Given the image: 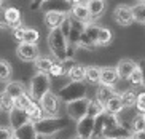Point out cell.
<instances>
[{
    "label": "cell",
    "instance_id": "cell-1",
    "mask_svg": "<svg viewBox=\"0 0 145 139\" xmlns=\"http://www.w3.org/2000/svg\"><path fill=\"white\" fill-rule=\"evenodd\" d=\"M35 130L42 138H50V136L57 134L59 131L65 130L69 126V120L62 117H43L42 120L35 122Z\"/></svg>",
    "mask_w": 145,
    "mask_h": 139
},
{
    "label": "cell",
    "instance_id": "cell-2",
    "mask_svg": "<svg viewBox=\"0 0 145 139\" xmlns=\"http://www.w3.org/2000/svg\"><path fill=\"white\" fill-rule=\"evenodd\" d=\"M48 46L51 55L54 56L56 61H65L69 58V40L62 34L61 29L50 30L48 34Z\"/></svg>",
    "mask_w": 145,
    "mask_h": 139
},
{
    "label": "cell",
    "instance_id": "cell-3",
    "mask_svg": "<svg viewBox=\"0 0 145 139\" xmlns=\"http://www.w3.org/2000/svg\"><path fill=\"white\" fill-rule=\"evenodd\" d=\"M56 94L59 96V99L62 102L69 104V102L88 97V85L85 82H69L62 88H59V91Z\"/></svg>",
    "mask_w": 145,
    "mask_h": 139
},
{
    "label": "cell",
    "instance_id": "cell-4",
    "mask_svg": "<svg viewBox=\"0 0 145 139\" xmlns=\"http://www.w3.org/2000/svg\"><path fill=\"white\" fill-rule=\"evenodd\" d=\"M50 91H51V77L48 74H39L37 72L30 78V85H29V94L32 96V99L40 102L42 97Z\"/></svg>",
    "mask_w": 145,
    "mask_h": 139
},
{
    "label": "cell",
    "instance_id": "cell-5",
    "mask_svg": "<svg viewBox=\"0 0 145 139\" xmlns=\"http://www.w3.org/2000/svg\"><path fill=\"white\" fill-rule=\"evenodd\" d=\"M101 26L97 24H88L85 32L81 34L80 42H78V48H85V50H96L97 48V35Z\"/></svg>",
    "mask_w": 145,
    "mask_h": 139
},
{
    "label": "cell",
    "instance_id": "cell-6",
    "mask_svg": "<svg viewBox=\"0 0 145 139\" xmlns=\"http://www.w3.org/2000/svg\"><path fill=\"white\" fill-rule=\"evenodd\" d=\"M65 109H67L69 118L78 122V120H81V118H85L88 115V110H89V97H83V99H78V101L69 102Z\"/></svg>",
    "mask_w": 145,
    "mask_h": 139
},
{
    "label": "cell",
    "instance_id": "cell-7",
    "mask_svg": "<svg viewBox=\"0 0 145 139\" xmlns=\"http://www.w3.org/2000/svg\"><path fill=\"white\" fill-rule=\"evenodd\" d=\"M43 112L46 117H59V109H61V99L56 93L50 91L42 97L40 101Z\"/></svg>",
    "mask_w": 145,
    "mask_h": 139
},
{
    "label": "cell",
    "instance_id": "cell-8",
    "mask_svg": "<svg viewBox=\"0 0 145 139\" xmlns=\"http://www.w3.org/2000/svg\"><path fill=\"white\" fill-rule=\"evenodd\" d=\"M113 18H115V22L121 27H128L132 22H136L134 19V13H132V7L124 3H120L115 10H113Z\"/></svg>",
    "mask_w": 145,
    "mask_h": 139
},
{
    "label": "cell",
    "instance_id": "cell-9",
    "mask_svg": "<svg viewBox=\"0 0 145 139\" xmlns=\"http://www.w3.org/2000/svg\"><path fill=\"white\" fill-rule=\"evenodd\" d=\"M94 126H96V118L91 115H86L85 118H81L77 122V138L80 139H93L94 138Z\"/></svg>",
    "mask_w": 145,
    "mask_h": 139
},
{
    "label": "cell",
    "instance_id": "cell-10",
    "mask_svg": "<svg viewBox=\"0 0 145 139\" xmlns=\"http://www.w3.org/2000/svg\"><path fill=\"white\" fill-rule=\"evenodd\" d=\"M16 55L24 63H35L40 58V51H39V46L37 45H32V43H19L16 48Z\"/></svg>",
    "mask_w": 145,
    "mask_h": 139
},
{
    "label": "cell",
    "instance_id": "cell-11",
    "mask_svg": "<svg viewBox=\"0 0 145 139\" xmlns=\"http://www.w3.org/2000/svg\"><path fill=\"white\" fill-rule=\"evenodd\" d=\"M132 134L131 128L128 126V125H124V123H116L115 126L112 128H107L105 131H104L102 138L104 139H129Z\"/></svg>",
    "mask_w": 145,
    "mask_h": 139
},
{
    "label": "cell",
    "instance_id": "cell-12",
    "mask_svg": "<svg viewBox=\"0 0 145 139\" xmlns=\"http://www.w3.org/2000/svg\"><path fill=\"white\" fill-rule=\"evenodd\" d=\"M3 18H5V22L8 24V27L11 30H14L22 26L21 10H18L16 7H7V8H3Z\"/></svg>",
    "mask_w": 145,
    "mask_h": 139
},
{
    "label": "cell",
    "instance_id": "cell-13",
    "mask_svg": "<svg viewBox=\"0 0 145 139\" xmlns=\"http://www.w3.org/2000/svg\"><path fill=\"white\" fill-rule=\"evenodd\" d=\"M67 16H69L67 13H62V11H45L43 21H45V26L50 30H54L62 26V22L65 21Z\"/></svg>",
    "mask_w": 145,
    "mask_h": 139
},
{
    "label": "cell",
    "instance_id": "cell-14",
    "mask_svg": "<svg viewBox=\"0 0 145 139\" xmlns=\"http://www.w3.org/2000/svg\"><path fill=\"white\" fill-rule=\"evenodd\" d=\"M70 16H72L73 19H77V21L83 22V24H93L94 22L89 10H88L86 2L85 3H80V5H73L72 10H70Z\"/></svg>",
    "mask_w": 145,
    "mask_h": 139
},
{
    "label": "cell",
    "instance_id": "cell-15",
    "mask_svg": "<svg viewBox=\"0 0 145 139\" xmlns=\"http://www.w3.org/2000/svg\"><path fill=\"white\" fill-rule=\"evenodd\" d=\"M8 115H10V126L13 128L14 131H16L18 128H21V126H24V125H27V123H30V118H29V115H27V112L22 110V109L14 107Z\"/></svg>",
    "mask_w": 145,
    "mask_h": 139
},
{
    "label": "cell",
    "instance_id": "cell-16",
    "mask_svg": "<svg viewBox=\"0 0 145 139\" xmlns=\"http://www.w3.org/2000/svg\"><path fill=\"white\" fill-rule=\"evenodd\" d=\"M42 10H45V11H62V13L70 14L72 3L69 0H46L43 3Z\"/></svg>",
    "mask_w": 145,
    "mask_h": 139
},
{
    "label": "cell",
    "instance_id": "cell-17",
    "mask_svg": "<svg viewBox=\"0 0 145 139\" xmlns=\"http://www.w3.org/2000/svg\"><path fill=\"white\" fill-rule=\"evenodd\" d=\"M137 69V63H134L132 59H121L118 64H116V72H118V77L123 78V80H129V77L132 75V72Z\"/></svg>",
    "mask_w": 145,
    "mask_h": 139
},
{
    "label": "cell",
    "instance_id": "cell-18",
    "mask_svg": "<svg viewBox=\"0 0 145 139\" xmlns=\"http://www.w3.org/2000/svg\"><path fill=\"white\" fill-rule=\"evenodd\" d=\"M120 80L116 67H102V74H101V85L105 86H115L116 82Z\"/></svg>",
    "mask_w": 145,
    "mask_h": 139
},
{
    "label": "cell",
    "instance_id": "cell-19",
    "mask_svg": "<svg viewBox=\"0 0 145 139\" xmlns=\"http://www.w3.org/2000/svg\"><path fill=\"white\" fill-rule=\"evenodd\" d=\"M14 138L16 139H39L40 136L37 133V130H35V125L30 122L27 125H24V126L18 128L14 131Z\"/></svg>",
    "mask_w": 145,
    "mask_h": 139
},
{
    "label": "cell",
    "instance_id": "cell-20",
    "mask_svg": "<svg viewBox=\"0 0 145 139\" xmlns=\"http://www.w3.org/2000/svg\"><path fill=\"white\" fill-rule=\"evenodd\" d=\"M86 5H88V10H89V13H91V16H93L94 21H96L99 16H102L104 11H105V8H107L105 0H88Z\"/></svg>",
    "mask_w": 145,
    "mask_h": 139
},
{
    "label": "cell",
    "instance_id": "cell-21",
    "mask_svg": "<svg viewBox=\"0 0 145 139\" xmlns=\"http://www.w3.org/2000/svg\"><path fill=\"white\" fill-rule=\"evenodd\" d=\"M123 110H124V105H123V101H121L120 94L113 96L112 99H108V101L105 102V112H107V114L120 115Z\"/></svg>",
    "mask_w": 145,
    "mask_h": 139
},
{
    "label": "cell",
    "instance_id": "cell-22",
    "mask_svg": "<svg viewBox=\"0 0 145 139\" xmlns=\"http://www.w3.org/2000/svg\"><path fill=\"white\" fill-rule=\"evenodd\" d=\"M54 61L56 59L51 58V56H40V58L34 63L35 64V70L39 72V74H50Z\"/></svg>",
    "mask_w": 145,
    "mask_h": 139
},
{
    "label": "cell",
    "instance_id": "cell-23",
    "mask_svg": "<svg viewBox=\"0 0 145 139\" xmlns=\"http://www.w3.org/2000/svg\"><path fill=\"white\" fill-rule=\"evenodd\" d=\"M116 94H120V93H116L113 86H105V85H101L97 88V91H96V97H97L101 102H104V104H105L108 99H112L113 96H116Z\"/></svg>",
    "mask_w": 145,
    "mask_h": 139
},
{
    "label": "cell",
    "instance_id": "cell-24",
    "mask_svg": "<svg viewBox=\"0 0 145 139\" xmlns=\"http://www.w3.org/2000/svg\"><path fill=\"white\" fill-rule=\"evenodd\" d=\"M137 96H139V93L134 91V90H124L123 93H120V97H121V101H123L124 109H129V107H136Z\"/></svg>",
    "mask_w": 145,
    "mask_h": 139
},
{
    "label": "cell",
    "instance_id": "cell-25",
    "mask_svg": "<svg viewBox=\"0 0 145 139\" xmlns=\"http://www.w3.org/2000/svg\"><path fill=\"white\" fill-rule=\"evenodd\" d=\"M69 78L70 82H85L86 80V66H81V64H75L70 72H69Z\"/></svg>",
    "mask_w": 145,
    "mask_h": 139
},
{
    "label": "cell",
    "instance_id": "cell-26",
    "mask_svg": "<svg viewBox=\"0 0 145 139\" xmlns=\"http://www.w3.org/2000/svg\"><path fill=\"white\" fill-rule=\"evenodd\" d=\"M105 112V104L101 102L97 97L94 96L89 99V110H88V115H91L93 118H97L99 115H102Z\"/></svg>",
    "mask_w": 145,
    "mask_h": 139
},
{
    "label": "cell",
    "instance_id": "cell-27",
    "mask_svg": "<svg viewBox=\"0 0 145 139\" xmlns=\"http://www.w3.org/2000/svg\"><path fill=\"white\" fill-rule=\"evenodd\" d=\"M5 91L8 93L10 96H13L14 99L19 97L21 94H24L26 91V86L21 83V82H8V83L5 85Z\"/></svg>",
    "mask_w": 145,
    "mask_h": 139
},
{
    "label": "cell",
    "instance_id": "cell-28",
    "mask_svg": "<svg viewBox=\"0 0 145 139\" xmlns=\"http://www.w3.org/2000/svg\"><path fill=\"white\" fill-rule=\"evenodd\" d=\"M101 74H102V67H99V66H88L86 67V82L91 85L101 83Z\"/></svg>",
    "mask_w": 145,
    "mask_h": 139
},
{
    "label": "cell",
    "instance_id": "cell-29",
    "mask_svg": "<svg viewBox=\"0 0 145 139\" xmlns=\"http://www.w3.org/2000/svg\"><path fill=\"white\" fill-rule=\"evenodd\" d=\"M26 112H27V115H29V118H30V122L32 123L42 120L43 117H46L45 112H43V109H42V105H40V102H37V101L32 102V105H30Z\"/></svg>",
    "mask_w": 145,
    "mask_h": 139
},
{
    "label": "cell",
    "instance_id": "cell-30",
    "mask_svg": "<svg viewBox=\"0 0 145 139\" xmlns=\"http://www.w3.org/2000/svg\"><path fill=\"white\" fill-rule=\"evenodd\" d=\"M14 109V97L10 96L8 93L5 91H0V110H3V112H11Z\"/></svg>",
    "mask_w": 145,
    "mask_h": 139
},
{
    "label": "cell",
    "instance_id": "cell-31",
    "mask_svg": "<svg viewBox=\"0 0 145 139\" xmlns=\"http://www.w3.org/2000/svg\"><path fill=\"white\" fill-rule=\"evenodd\" d=\"M132 13H134L136 22L145 26V2H137L136 5H132Z\"/></svg>",
    "mask_w": 145,
    "mask_h": 139
},
{
    "label": "cell",
    "instance_id": "cell-32",
    "mask_svg": "<svg viewBox=\"0 0 145 139\" xmlns=\"http://www.w3.org/2000/svg\"><path fill=\"white\" fill-rule=\"evenodd\" d=\"M112 38H113L112 30L107 29V27H101V29H99V35H97V46H107V45H110Z\"/></svg>",
    "mask_w": 145,
    "mask_h": 139
},
{
    "label": "cell",
    "instance_id": "cell-33",
    "mask_svg": "<svg viewBox=\"0 0 145 139\" xmlns=\"http://www.w3.org/2000/svg\"><path fill=\"white\" fill-rule=\"evenodd\" d=\"M13 74V67L8 61L0 59V82H8Z\"/></svg>",
    "mask_w": 145,
    "mask_h": 139
},
{
    "label": "cell",
    "instance_id": "cell-34",
    "mask_svg": "<svg viewBox=\"0 0 145 139\" xmlns=\"http://www.w3.org/2000/svg\"><path fill=\"white\" fill-rule=\"evenodd\" d=\"M32 102H34L32 96H30L29 93H24V94H21L19 97H16V99H14V107L22 109V110H27L30 105H32Z\"/></svg>",
    "mask_w": 145,
    "mask_h": 139
},
{
    "label": "cell",
    "instance_id": "cell-35",
    "mask_svg": "<svg viewBox=\"0 0 145 139\" xmlns=\"http://www.w3.org/2000/svg\"><path fill=\"white\" fill-rule=\"evenodd\" d=\"M131 131L132 133H140V131L145 130V117L142 114H137L132 117L131 120Z\"/></svg>",
    "mask_w": 145,
    "mask_h": 139
},
{
    "label": "cell",
    "instance_id": "cell-36",
    "mask_svg": "<svg viewBox=\"0 0 145 139\" xmlns=\"http://www.w3.org/2000/svg\"><path fill=\"white\" fill-rule=\"evenodd\" d=\"M40 40V32L35 27H26V32H24V42L22 43H32V45H37V42Z\"/></svg>",
    "mask_w": 145,
    "mask_h": 139
},
{
    "label": "cell",
    "instance_id": "cell-37",
    "mask_svg": "<svg viewBox=\"0 0 145 139\" xmlns=\"http://www.w3.org/2000/svg\"><path fill=\"white\" fill-rule=\"evenodd\" d=\"M48 75L53 77V78H59V77L67 75V70H65L64 64L61 63V61H54V64H53V67H51V70H50Z\"/></svg>",
    "mask_w": 145,
    "mask_h": 139
},
{
    "label": "cell",
    "instance_id": "cell-38",
    "mask_svg": "<svg viewBox=\"0 0 145 139\" xmlns=\"http://www.w3.org/2000/svg\"><path fill=\"white\" fill-rule=\"evenodd\" d=\"M129 83L132 86H144V78H142V72L139 69V66H137L136 70L132 72V75L129 77Z\"/></svg>",
    "mask_w": 145,
    "mask_h": 139
},
{
    "label": "cell",
    "instance_id": "cell-39",
    "mask_svg": "<svg viewBox=\"0 0 145 139\" xmlns=\"http://www.w3.org/2000/svg\"><path fill=\"white\" fill-rule=\"evenodd\" d=\"M136 110H137V114H142V115H145V91L139 93V96H137Z\"/></svg>",
    "mask_w": 145,
    "mask_h": 139
},
{
    "label": "cell",
    "instance_id": "cell-40",
    "mask_svg": "<svg viewBox=\"0 0 145 139\" xmlns=\"http://www.w3.org/2000/svg\"><path fill=\"white\" fill-rule=\"evenodd\" d=\"M14 130L11 126H0V139H13Z\"/></svg>",
    "mask_w": 145,
    "mask_h": 139
},
{
    "label": "cell",
    "instance_id": "cell-41",
    "mask_svg": "<svg viewBox=\"0 0 145 139\" xmlns=\"http://www.w3.org/2000/svg\"><path fill=\"white\" fill-rule=\"evenodd\" d=\"M13 32V38L16 40V42L22 43L24 42V32H26V26H21V27H18V29L11 30Z\"/></svg>",
    "mask_w": 145,
    "mask_h": 139
},
{
    "label": "cell",
    "instance_id": "cell-42",
    "mask_svg": "<svg viewBox=\"0 0 145 139\" xmlns=\"http://www.w3.org/2000/svg\"><path fill=\"white\" fill-rule=\"evenodd\" d=\"M46 0H30V10H40Z\"/></svg>",
    "mask_w": 145,
    "mask_h": 139
},
{
    "label": "cell",
    "instance_id": "cell-43",
    "mask_svg": "<svg viewBox=\"0 0 145 139\" xmlns=\"http://www.w3.org/2000/svg\"><path fill=\"white\" fill-rule=\"evenodd\" d=\"M137 66H139V69H140V72H142V78H144V86H145V59H140Z\"/></svg>",
    "mask_w": 145,
    "mask_h": 139
},
{
    "label": "cell",
    "instance_id": "cell-44",
    "mask_svg": "<svg viewBox=\"0 0 145 139\" xmlns=\"http://www.w3.org/2000/svg\"><path fill=\"white\" fill-rule=\"evenodd\" d=\"M129 139H145V133L140 131V133H132Z\"/></svg>",
    "mask_w": 145,
    "mask_h": 139
},
{
    "label": "cell",
    "instance_id": "cell-45",
    "mask_svg": "<svg viewBox=\"0 0 145 139\" xmlns=\"http://www.w3.org/2000/svg\"><path fill=\"white\" fill-rule=\"evenodd\" d=\"M69 2H70V3H72V7H73V5H80V3H85L86 0H69Z\"/></svg>",
    "mask_w": 145,
    "mask_h": 139
},
{
    "label": "cell",
    "instance_id": "cell-46",
    "mask_svg": "<svg viewBox=\"0 0 145 139\" xmlns=\"http://www.w3.org/2000/svg\"><path fill=\"white\" fill-rule=\"evenodd\" d=\"M3 10V0H0V11Z\"/></svg>",
    "mask_w": 145,
    "mask_h": 139
},
{
    "label": "cell",
    "instance_id": "cell-47",
    "mask_svg": "<svg viewBox=\"0 0 145 139\" xmlns=\"http://www.w3.org/2000/svg\"><path fill=\"white\" fill-rule=\"evenodd\" d=\"M51 139H59V138H57V136H54V138H51Z\"/></svg>",
    "mask_w": 145,
    "mask_h": 139
},
{
    "label": "cell",
    "instance_id": "cell-48",
    "mask_svg": "<svg viewBox=\"0 0 145 139\" xmlns=\"http://www.w3.org/2000/svg\"><path fill=\"white\" fill-rule=\"evenodd\" d=\"M137 2H145V0H137Z\"/></svg>",
    "mask_w": 145,
    "mask_h": 139
},
{
    "label": "cell",
    "instance_id": "cell-49",
    "mask_svg": "<svg viewBox=\"0 0 145 139\" xmlns=\"http://www.w3.org/2000/svg\"><path fill=\"white\" fill-rule=\"evenodd\" d=\"M73 139H80V138H77V136H75V138H73Z\"/></svg>",
    "mask_w": 145,
    "mask_h": 139
},
{
    "label": "cell",
    "instance_id": "cell-50",
    "mask_svg": "<svg viewBox=\"0 0 145 139\" xmlns=\"http://www.w3.org/2000/svg\"><path fill=\"white\" fill-rule=\"evenodd\" d=\"M39 139H43V138H42V136H40V138H39Z\"/></svg>",
    "mask_w": 145,
    "mask_h": 139
},
{
    "label": "cell",
    "instance_id": "cell-51",
    "mask_svg": "<svg viewBox=\"0 0 145 139\" xmlns=\"http://www.w3.org/2000/svg\"><path fill=\"white\" fill-rule=\"evenodd\" d=\"M144 133H145V130H144Z\"/></svg>",
    "mask_w": 145,
    "mask_h": 139
},
{
    "label": "cell",
    "instance_id": "cell-52",
    "mask_svg": "<svg viewBox=\"0 0 145 139\" xmlns=\"http://www.w3.org/2000/svg\"><path fill=\"white\" fill-rule=\"evenodd\" d=\"M13 139H16V138H13Z\"/></svg>",
    "mask_w": 145,
    "mask_h": 139
},
{
    "label": "cell",
    "instance_id": "cell-53",
    "mask_svg": "<svg viewBox=\"0 0 145 139\" xmlns=\"http://www.w3.org/2000/svg\"><path fill=\"white\" fill-rule=\"evenodd\" d=\"M86 2H88V0H86Z\"/></svg>",
    "mask_w": 145,
    "mask_h": 139
},
{
    "label": "cell",
    "instance_id": "cell-54",
    "mask_svg": "<svg viewBox=\"0 0 145 139\" xmlns=\"http://www.w3.org/2000/svg\"><path fill=\"white\" fill-rule=\"evenodd\" d=\"M144 117H145V115H144Z\"/></svg>",
    "mask_w": 145,
    "mask_h": 139
}]
</instances>
